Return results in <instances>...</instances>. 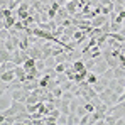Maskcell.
<instances>
[{"mask_svg":"<svg viewBox=\"0 0 125 125\" xmlns=\"http://www.w3.org/2000/svg\"><path fill=\"white\" fill-rule=\"evenodd\" d=\"M96 61H95V66H93V73H96V74H103L105 71L110 68L108 66V62H106V59H105L103 56H100V58H95Z\"/></svg>","mask_w":125,"mask_h":125,"instance_id":"6da1fadb","label":"cell"},{"mask_svg":"<svg viewBox=\"0 0 125 125\" xmlns=\"http://www.w3.org/2000/svg\"><path fill=\"white\" fill-rule=\"evenodd\" d=\"M29 93H31V91H27V90H24V88L14 90V91H12V100H17V102H24V103H27Z\"/></svg>","mask_w":125,"mask_h":125,"instance_id":"7a4b0ae2","label":"cell"},{"mask_svg":"<svg viewBox=\"0 0 125 125\" xmlns=\"http://www.w3.org/2000/svg\"><path fill=\"white\" fill-rule=\"evenodd\" d=\"M110 19V15H105V14H98V15H95L93 19H91V25L93 27H102L105 22Z\"/></svg>","mask_w":125,"mask_h":125,"instance_id":"3957f363","label":"cell"},{"mask_svg":"<svg viewBox=\"0 0 125 125\" xmlns=\"http://www.w3.org/2000/svg\"><path fill=\"white\" fill-rule=\"evenodd\" d=\"M17 21H19V17H17V15H10V17H5V19L2 17V27H5V29H9V31H10V29L15 25V22H17Z\"/></svg>","mask_w":125,"mask_h":125,"instance_id":"277c9868","label":"cell"},{"mask_svg":"<svg viewBox=\"0 0 125 125\" xmlns=\"http://www.w3.org/2000/svg\"><path fill=\"white\" fill-rule=\"evenodd\" d=\"M15 78H17V76H15V71H14V69H7V71L0 73V80H2V81L10 83V81H14Z\"/></svg>","mask_w":125,"mask_h":125,"instance_id":"5b68a950","label":"cell"},{"mask_svg":"<svg viewBox=\"0 0 125 125\" xmlns=\"http://www.w3.org/2000/svg\"><path fill=\"white\" fill-rule=\"evenodd\" d=\"M80 122H81V117L76 112H71L68 115V125H80Z\"/></svg>","mask_w":125,"mask_h":125,"instance_id":"8992f818","label":"cell"},{"mask_svg":"<svg viewBox=\"0 0 125 125\" xmlns=\"http://www.w3.org/2000/svg\"><path fill=\"white\" fill-rule=\"evenodd\" d=\"M12 61V52L7 51L5 47H0V62H7Z\"/></svg>","mask_w":125,"mask_h":125,"instance_id":"52a82bcc","label":"cell"},{"mask_svg":"<svg viewBox=\"0 0 125 125\" xmlns=\"http://www.w3.org/2000/svg\"><path fill=\"white\" fill-rule=\"evenodd\" d=\"M2 47H5L7 51H10V52H14L15 49H17V46H15V42L12 37H9V39H5V41L2 42Z\"/></svg>","mask_w":125,"mask_h":125,"instance_id":"ba28073f","label":"cell"},{"mask_svg":"<svg viewBox=\"0 0 125 125\" xmlns=\"http://www.w3.org/2000/svg\"><path fill=\"white\" fill-rule=\"evenodd\" d=\"M98 76H100V74H96V73L90 71V73H88V78H86V80H88V83H90V84H95L96 81H98Z\"/></svg>","mask_w":125,"mask_h":125,"instance_id":"9c48e42d","label":"cell"},{"mask_svg":"<svg viewBox=\"0 0 125 125\" xmlns=\"http://www.w3.org/2000/svg\"><path fill=\"white\" fill-rule=\"evenodd\" d=\"M51 91L54 93V96H56V98H61V96H62V93H64V90L61 88V84H58V86H54V88H52Z\"/></svg>","mask_w":125,"mask_h":125,"instance_id":"30bf717a","label":"cell"},{"mask_svg":"<svg viewBox=\"0 0 125 125\" xmlns=\"http://www.w3.org/2000/svg\"><path fill=\"white\" fill-rule=\"evenodd\" d=\"M56 64H58V61H56V58H54V56L46 58V66H47V68H56Z\"/></svg>","mask_w":125,"mask_h":125,"instance_id":"8fae6325","label":"cell"},{"mask_svg":"<svg viewBox=\"0 0 125 125\" xmlns=\"http://www.w3.org/2000/svg\"><path fill=\"white\" fill-rule=\"evenodd\" d=\"M36 61H37V59H34V58H29V59L24 62L22 66H24L25 69H31V68H34V66H36Z\"/></svg>","mask_w":125,"mask_h":125,"instance_id":"7c38bea8","label":"cell"},{"mask_svg":"<svg viewBox=\"0 0 125 125\" xmlns=\"http://www.w3.org/2000/svg\"><path fill=\"white\" fill-rule=\"evenodd\" d=\"M12 103H9L7 102V98H5V93H2V100H0V108L2 110H5V108H9Z\"/></svg>","mask_w":125,"mask_h":125,"instance_id":"4fadbf2b","label":"cell"},{"mask_svg":"<svg viewBox=\"0 0 125 125\" xmlns=\"http://www.w3.org/2000/svg\"><path fill=\"white\" fill-rule=\"evenodd\" d=\"M36 68H37L39 71H44V69L47 68V66H46V59H37V61H36Z\"/></svg>","mask_w":125,"mask_h":125,"instance_id":"5bb4252c","label":"cell"},{"mask_svg":"<svg viewBox=\"0 0 125 125\" xmlns=\"http://www.w3.org/2000/svg\"><path fill=\"white\" fill-rule=\"evenodd\" d=\"M90 120H91V113H84L83 117H81V122H80V125H90Z\"/></svg>","mask_w":125,"mask_h":125,"instance_id":"9a60e30c","label":"cell"},{"mask_svg":"<svg viewBox=\"0 0 125 125\" xmlns=\"http://www.w3.org/2000/svg\"><path fill=\"white\" fill-rule=\"evenodd\" d=\"M10 15H14V14H12V9H9V7H7V9H2V17H3V19H5V17H10Z\"/></svg>","mask_w":125,"mask_h":125,"instance_id":"2e32d148","label":"cell"},{"mask_svg":"<svg viewBox=\"0 0 125 125\" xmlns=\"http://www.w3.org/2000/svg\"><path fill=\"white\" fill-rule=\"evenodd\" d=\"M47 15H49V19H56V15H58V10H54L52 7L47 10Z\"/></svg>","mask_w":125,"mask_h":125,"instance_id":"e0dca14e","label":"cell"},{"mask_svg":"<svg viewBox=\"0 0 125 125\" xmlns=\"http://www.w3.org/2000/svg\"><path fill=\"white\" fill-rule=\"evenodd\" d=\"M64 2H69V0H64Z\"/></svg>","mask_w":125,"mask_h":125,"instance_id":"ac0fdd59","label":"cell"}]
</instances>
